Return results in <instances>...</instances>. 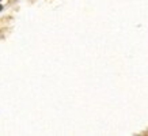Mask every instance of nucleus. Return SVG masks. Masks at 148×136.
Wrapping results in <instances>:
<instances>
[{
	"label": "nucleus",
	"instance_id": "f257e3e1",
	"mask_svg": "<svg viewBox=\"0 0 148 136\" xmlns=\"http://www.w3.org/2000/svg\"><path fill=\"white\" fill-rule=\"evenodd\" d=\"M1 10H3V7H1V5H0V11H1Z\"/></svg>",
	"mask_w": 148,
	"mask_h": 136
}]
</instances>
